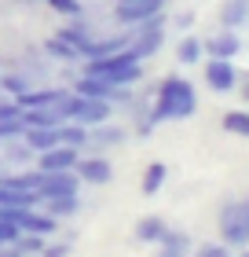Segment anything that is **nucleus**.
I'll list each match as a JSON object with an SVG mask.
<instances>
[{"label": "nucleus", "mask_w": 249, "mask_h": 257, "mask_svg": "<svg viewBox=\"0 0 249 257\" xmlns=\"http://www.w3.org/2000/svg\"><path fill=\"white\" fill-rule=\"evenodd\" d=\"M205 85L212 92H231L234 85H238V74H234L231 59H209L205 63Z\"/></svg>", "instance_id": "1a4fd4ad"}, {"label": "nucleus", "mask_w": 249, "mask_h": 257, "mask_svg": "<svg viewBox=\"0 0 249 257\" xmlns=\"http://www.w3.org/2000/svg\"><path fill=\"white\" fill-rule=\"evenodd\" d=\"M161 41H165V19H161V15H154V19L136 22V26H132L128 48H132L136 59H147V55H154V52L161 48Z\"/></svg>", "instance_id": "20e7f679"}, {"label": "nucleus", "mask_w": 249, "mask_h": 257, "mask_svg": "<svg viewBox=\"0 0 249 257\" xmlns=\"http://www.w3.org/2000/svg\"><path fill=\"white\" fill-rule=\"evenodd\" d=\"M187 246H191V239H187L183 231L165 228V235H161V253H158V257H187Z\"/></svg>", "instance_id": "2eb2a0df"}, {"label": "nucleus", "mask_w": 249, "mask_h": 257, "mask_svg": "<svg viewBox=\"0 0 249 257\" xmlns=\"http://www.w3.org/2000/svg\"><path fill=\"white\" fill-rule=\"evenodd\" d=\"M201 59V41L198 37H183L180 41V63H198Z\"/></svg>", "instance_id": "bb28decb"}, {"label": "nucleus", "mask_w": 249, "mask_h": 257, "mask_svg": "<svg viewBox=\"0 0 249 257\" xmlns=\"http://www.w3.org/2000/svg\"><path fill=\"white\" fill-rule=\"evenodd\" d=\"M96 133H88V144H99V147H117L125 140V128H117V125H92Z\"/></svg>", "instance_id": "aec40b11"}, {"label": "nucleus", "mask_w": 249, "mask_h": 257, "mask_svg": "<svg viewBox=\"0 0 249 257\" xmlns=\"http://www.w3.org/2000/svg\"><path fill=\"white\" fill-rule=\"evenodd\" d=\"M0 184H4V188H11V191H37L41 173H37V169H33V173H19V177H4Z\"/></svg>", "instance_id": "b1692460"}, {"label": "nucleus", "mask_w": 249, "mask_h": 257, "mask_svg": "<svg viewBox=\"0 0 249 257\" xmlns=\"http://www.w3.org/2000/svg\"><path fill=\"white\" fill-rule=\"evenodd\" d=\"M59 140H63L66 147L81 151V147H88V128L77 125V121H63V125H59Z\"/></svg>", "instance_id": "6ab92c4d"}, {"label": "nucleus", "mask_w": 249, "mask_h": 257, "mask_svg": "<svg viewBox=\"0 0 249 257\" xmlns=\"http://www.w3.org/2000/svg\"><path fill=\"white\" fill-rule=\"evenodd\" d=\"M242 257H249V253H242Z\"/></svg>", "instance_id": "c9c22d12"}, {"label": "nucleus", "mask_w": 249, "mask_h": 257, "mask_svg": "<svg viewBox=\"0 0 249 257\" xmlns=\"http://www.w3.org/2000/svg\"><path fill=\"white\" fill-rule=\"evenodd\" d=\"M19 235H22L19 224H15V220H8L4 213H0V246H11V242H15Z\"/></svg>", "instance_id": "cd10ccee"}, {"label": "nucleus", "mask_w": 249, "mask_h": 257, "mask_svg": "<svg viewBox=\"0 0 249 257\" xmlns=\"http://www.w3.org/2000/svg\"><path fill=\"white\" fill-rule=\"evenodd\" d=\"M41 257H70V242H48V239H44Z\"/></svg>", "instance_id": "c756f323"}, {"label": "nucleus", "mask_w": 249, "mask_h": 257, "mask_svg": "<svg viewBox=\"0 0 249 257\" xmlns=\"http://www.w3.org/2000/svg\"><path fill=\"white\" fill-rule=\"evenodd\" d=\"M66 92L63 88H37V92H22V96H15V103L22 110H33V107H55V103H63Z\"/></svg>", "instance_id": "ddd939ff"}, {"label": "nucleus", "mask_w": 249, "mask_h": 257, "mask_svg": "<svg viewBox=\"0 0 249 257\" xmlns=\"http://www.w3.org/2000/svg\"><path fill=\"white\" fill-rule=\"evenodd\" d=\"M125 44H128L125 37H110V41H88V44H85V52H81V59H85V63H88V59H103V55L121 52Z\"/></svg>", "instance_id": "4468645a"}, {"label": "nucleus", "mask_w": 249, "mask_h": 257, "mask_svg": "<svg viewBox=\"0 0 249 257\" xmlns=\"http://www.w3.org/2000/svg\"><path fill=\"white\" fill-rule=\"evenodd\" d=\"M85 74L88 77H103V81H110V85H132V81H139V59L132 55V48H125L121 52H114V55H103V59H88L85 66Z\"/></svg>", "instance_id": "f03ea898"}, {"label": "nucleus", "mask_w": 249, "mask_h": 257, "mask_svg": "<svg viewBox=\"0 0 249 257\" xmlns=\"http://www.w3.org/2000/svg\"><path fill=\"white\" fill-rule=\"evenodd\" d=\"M194 107H198V96H194L191 81L165 77L161 88H158V99H154L150 121L154 125H158V121H183V118H191V114H194Z\"/></svg>", "instance_id": "f257e3e1"}, {"label": "nucleus", "mask_w": 249, "mask_h": 257, "mask_svg": "<svg viewBox=\"0 0 249 257\" xmlns=\"http://www.w3.org/2000/svg\"><path fill=\"white\" fill-rule=\"evenodd\" d=\"M48 4H52L55 11H63V15H81V4H77V0H48Z\"/></svg>", "instance_id": "2f4dec72"}, {"label": "nucleus", "mask_w": 249, "mask_h": 257, "mask_svg": "<svg viewBox=\"0 0 249 257\" xmlns=\"http://www.w3.org/2000/svg\"><path fill=\"white\" fill-rule=\"evenodd\" d=\"M59 107H63L66 121H77L85 128L110 121V103H106V99H92V96H77V92H74V96H66Z\"/></svg>", "instance_id": "7ed1b4c3"}, {"label": "nucleus", "mask_w": 249, "mask_h": 257, "mask_svg": "<svg viewBox=\"0 0 249 257\" xmlns=\"http://www.w3.org/2000/svg\"><path fill=\"white\" fill-rule=\"evenodd\" d=\"M238 48H242V41H238L234 30H223V33H216V37H209L205 44H201V52H209L212 59H234Z\"/></svg>", "instance_id": "9d476101"}, {"label": "nucleus", "mask_w": 249, "mask_h": 257, "mask_svg": "<svg viewBox=\"0 0 249 257\" xmlns=\"http://www.w3.org/2000/svg\"><path fill=\"white\" fill-rule=\"evenodd\" d=\"M223 128L234 136H249V114L245 110H227L223 114Z\"/></svg>", "instance_id": "a878e982"}, {"label": "nucleus", "mask_w": 249, "mask_h": 257, "mask_svg": "<svg viewBox=\"0 0 249 257\" xmlns=\"http://www.w3.org/2000/svg\"><path fill=\"white\" fill-rule=\"evenodd\" d=\"M74 173L81 180H88V184H110V177H114V169H110L106 158H77Z\"/></svg>", "instance_id": "f8f14e48"}, {"label": "nucleus", "mask_w": 249, "mask_h": 257, "mask_svg": "<svg viewBox=\"0 0 249 257\" xmlns=\"http://www.w3.org/2000/svg\"><path fill=\"white\" fill-rule=\"evenodd\" d=\"M81 188V177L74 169H63V173H41V184H37V198H63V195H77Z\"/></svg>", "instance_id": "39448f33"}, {"label": "nucleus", "mask_w": 249, "mask_h": 257, "mask_svg": "<svg viewBox=\"0 0 249 257\" xmlns=\"http://www.w3.org/2000/svg\"><path fill=\"white\" fill-rule=\"evenodd\" d=\"M4 88L11 92V96H22V92H26V81L22 77H4Z\"/></svg>", "instance_id": "473e14b6"}, {"label": "nucleus", "mask_w": 249, "mask_h": 257, "mask_svg": "<svg viewBox=\"0 0 249 257\" xmlns=\"http://www.w3.org/2000/svg\"><path fill=\"white\" fill-rule=\"evenodd\" d=\"M220 239H223V246H245V242H249L238 202H227V206L220 209Z\"/></svg>", "instance_id": "0eeeda50"}, {"label": "nucleus", "mask_w": 249, "mask_h": 257, "mask_svg": "<svg viewBox=\"0 0 249 257\" xmlns=\"http://www.w3.org/2000/svg\"><path fill=\"white\" fill-rule=\"evenodd\" d=\"M194 257H231V253H227V246H223V242H205V246H198Z\"/></svg>", "instance_id": "7c9ffc66"}, {"label": "nucleus", "mask_w": 249, "mask_h": 257, "mask_svg": "<svg viewBox=\"0 0 249 257\" xmlns=\"http://www.w3.org/2000/svg\"><path fill=\"white\" fill-rule=\"evenodd\" d=\"M77 166V151L59 144V147H48L37 155V173H63V169H74Z\"/></svg>", "instance_id": "6e6552de"}, {"label": "nucleus", "mask_w": 249, "mask_h": 257, "mask_svg": "<svg viewBox=\"0 0 249 257\" xmlns=\"http://www.w3.org/2000/svg\"><path fill=\"white\" fill-rule=\"evenodd\" d=\"M22 121H26V128H59L66 121L63 107H33V110H22Z\"/></svg>", "instance_id": "9b49d317"}, {"label": "nucleus", "mask_w": 249, "mask_h": 257, "mask_svg": "<svg viewBox=\"0 0 249 257\" xmlns=\"http://www.w3.org/2000/svg\"><path fill=\"white\" fill-rule=\"evenodd\" d=\"M165 0H117V22H125V26H136V22H147L154 15H161Z\"/></svg>", "instance_id": "423d86ee"}, {"label": "nucleus", "mask_w": 249, "mask_h": 257, "mask_svg": "<svg viewBox=\"0 0 249 257\" xmlns=\"http://www.w3.org/2000/svg\"><path fill=\"white\" fill-rule=\"evenodd\" d=\"M59 37H63L66 44H74L77 52H85V44L92 41V33H88L85 22H77V26H63V30H59Z\"/></svg>", "instance_id": "5701e85b"}, {"label": "nucleus", "mask_w": 249, "mask_h": 257, "mask_svg": "<svg viewBox=\"0 0 249 257\" xmlns=\"http://www.w3.org/2000/svg\"><path fill=\"white\" fill-rule=\"evenodd\" d=\"M11 136H26V121L22 118H4L0 121V140H11Z\"/></svg>", "instance_id": "c85d7f7f"}, {"label": "nucleus", "mask_w": 249, "mask_h": 257, "mask_svg": "<svg viewBox=\"0 0 249 257\" xmlns=\"http://www.w3.org/2000/svg\"><path fill=\"white\" fill-rule=\"evenodd\" d=\"M22 140H26L37 155H41V151H48V147L63 144V140H59V128H26V136H22Z\"/></svg>", "instance_id": "f3484780"}, {"label": "nucleus", "mask_w": 249, "mask_h": 257, "mask_svg": "<svg viewBox=\"0 0 249 257\" xmlns=\"http://www.w3.org/2000/svg\"><path fill=\"white\" fill-rule=\"evenodd\" d=\"M242 96H245V99H249V85H242Z\"/></svg>", "instance_id": "f704fd0d"}, {"label": "nucleus", "mask_w": 249, "mask_h": 257, "mask_svg": "<svg viewBox=\"0 0 249 257\" xmlns=\"http://www.w3.org/2000/svg\"><path fill=\"white\" fill-rule=\"evenodd\" d=\"M44 48H48L55 59H63V63H77V59H81V52L74 48V44H66L63 37H48V44H44Z\"/></svg>", "instance_id": "393cba45"}, {"label": "nucleus", "mask_w": 249, "mask_h": 257, "mask_svg": "<svg viewBox=\"0 0 249 257\" xmlns=\"http://www.w3.org/2000/svg\"><path fill=\"white\" fill-rule=\"evenodd\" d=\"M238 209H242V224H245V239H249V202H238Z\"/></svg>", "instance_id": "72a5a7b5"}, {"label": "nucleus", "mask_w": 249, "mask_h": 257, "mask_svg": "<svg viewBox=\"0 0 249 257\" xmlns=\"http://www.w3.org/2000/svg\"><path fill=\"white\" fill-rule=\"evenodd\" d=\"M165 177H169V169H165V162H150L147 173H143V195H158Z\"/></svg>", "instance_id": "4be33fe9"}, {"label": "nucleus", "mask_w": 249, "mask_h": 257, "mask_svg": "<svg viewBox=\"0 0 249 257\" xmlns=\"http://www.w3.org/2000/svg\"><path fill=\"white\" fill-rule=\"evenodd\" d=\"M165 228H169V224H165L161 217H143V220L136 224V239H139V242H161Z\"/></svg>", "instance_id": "412c9836"}, {"label": "nucleus", "mask_w": 249, "mask_h": 257, "mask_svg": "<svg viewBox=\"0 0 249 257\" xmlns=\"http://www.w3.org/2000/svg\"><path fill=\"white\" fill-rule=\"evenodd\" d=\"M249 19V0H227L220 11V22H223V30H234V26H242V22Z\"/></svg>", "instance_id": "a211bd4d"}, {"label": "nucleus", "mask_w": 249, "mask_h": 257, "mask_svg": "<svg viewBox=\"0 0 249 257\" xmlns=\"http://www.w3.org/2000/svg\"><path fill=\"white\" fill-rule=\"evenodd\" d=\"M44 213H48V217H55V220H63V217H74L77 213V195H63V198H44Z\"/></svg>", "instance_id": "dca6fc26"}]
</instances>
